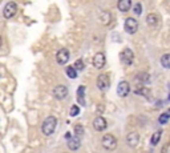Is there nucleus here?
<instances>
[{
    "instance_id": "obj_1",
    "label": "nucleus",
    "mask_w": 170,
    "mask_h": 153,
    "mask_svg": "<svg viewBox=\"0 0 170 153\" xmlns=\"http://www.w3.org/2000/svg\"><path fill=\"white\" fill-rule=\"evenodd\" d=\"M56 127H57V118H56L55 116H48V117L44 120L42 125H41V132H42V135L51 136L53 132H55Z\"/></svg>"
},
{
    "instance_id": "obj_2",
    "label": "nucleus",
    "mask_w": 170,
    "mask_h": 153,
    "mask_svg": "<svg viewBox=\"0 0 170 153\" xmlns=\"http://www.w3.org/2000/svg\"><path fill=\"white\" fill-rule=\"evenodd\" d=\"M101 145L104 146V149L106 151H114L117 148V138L113 135H105L103 138H101Z\"/></svg>"
},
{
    "instance_id": "obj_3",
    "label": "nucleus",
    "mask_w": 170,
    "mask_h": 153,
    "mask_svg": "<svg viewBox=\"0 0 170 153\" xmlns=\"http://www.w3.org/2000/svg\"><path fill=\"white\" fill-rule=\"evenodd\" d=\"M133 60H134V53L130 48H125L120 52V61L124 65H132Z\"/></svg>"
},
{
    "instance_id": "obj_4",
    "label": "nucleus",
    "mask_w": 170,
    "mask_h": 153,
    "mask_svg": "<svg viewBox=\"0 0 170 153\" xmlns=\"http://www.w3.org/2000/svg\"><path fill=\"white\" fill-rule=\"evenodd\" d=\"M124 28L129 35H134L138 29V21L134 18H128L125 23H124Z\"/></svg>"
},
{
    "instance_id": "obj_5",
    "label": "nucleus",
    "mask_w": 170,
    "mask_h": 153,
    "mask_svg": "<svg viewBox=\"0 0 170 153\" xmlns=\"http://www.w3.org/2000/svg\"><path fill=\"white\" fill-rule=\"evenodd\" d=\"M16 12H18V5H16V3L10 1L5 4L4 10H3V16H4L5 19H11L16 15Z\"/></svg>"
},
{
    "instance_id": "obj_6",
    "label": "nucleus",
    "mask_w": 170,
    "mask_h": 153,
    "mask_svg": "<svg viewBox=\"0 0 170 153\" xmlns=\"http://www.w3.org/2000/svg\"><path fill=\"white\" fill-rule=\"evenodd\" d=\"M68 93H69V90H68V88L63 85V84H59V85H56L53 88V96H55V99H57V100H64V99H67Z\"/></svg>"
},
{
    "instance_id": "obj_7",
    "label": "nucleus",
    "mask_w": 170,
    "mask_h": 153,
    "mask_svg": "<svg viewBox=\"0 0 170 153\" xmlns=\"http://www.w3.org/2000/svg\"><path fill=\"white\" fill-rule=\"evenodd\" d=\"M69 59H70V53L67 48H61V49L56 53V61H57V64H60V65L67 64L68 61H69Z\"/></svg>"
},
{
    "instance_id": "obj_8",
    "label": "nucleus",
    "mask_w": 170,
    "mask_h": 153,
    "mask_svg": "<svg viewBox=\"0 0 170 153\" xmlns=\"http://www.w3.org/2000/svg\"><path fill=\"white\" fill-rule=\"evenodd\" d=\"M97 87L100 90H108L110 88V77L106 73H103L97 77Z\"/></svg>"
},
{
    "instance_id": "obj_9",
    "label": "nucleus",
    "mask_w": 170,
    "mask_h": 153,
    "mask_svg": "<svg viewBox=\"0 0 170 153\" xmlns=\"http://www.w3.org/2000/svg\"><path fill=\"white\" fill-rule=\"evenodd\" d=\"M105 64H106L105 55H104L103 52L96 53L95 57H93V67H95L96 69H103V68L105 67Z\"/></svg>"
},
{
    "instance_id": "obj_10",
    "label": "nucleus",
    "mask_w": 170,
    "mask_h": 153,
    "mask_svg": "<svg viewBox=\"0 0 170 153\" xmlns=\"http://www.w3.org/2000/svg\"><path fill=\"white\" fill-rule=\"evenodd\" d=\"M129 92H130L129 83L125 81V80L120 81V83H118V85H117V95L120 96V97H126V96L129 95Z\"/></svg>"
},
{
    "instance_id": "obj_11",
    "label": "nucleus",
    "mask_w": 170,
    "mask_h": 153,
    "mask_svg": "<svg viewBox=\"0 0 170 153\" xmlns=\"http://www.w3.org/2000/svg\"><path fill=\"white\" fill-rule=\"evenodd\" d=\"M106 127H108L106 120L104 117H101V116H97V117L93 120V128H95V131L103 132L106 129Z\"/></svg>"
},
{
    "instance_id": "obj_12",
    "label": "nucleus",
    "mask_w": 170,
    "mask_h": 153,
    "mask_svg": "<svg viewBox=\"0 0 170 153\" xmlns=\"http://www.w3.org/2000/svg\"><path fill=\"white\" fill-rule=\"evenodd\" d=\"M126 144L130 148H136L140 144V135L137 132H130L126 136Z\"/></svg>"
},
{
    "instance_id": "obj_13",
    "label": "nucleus",
    "mask_w": 170,
    "mask_h": 153,
    "mask_svg": "<svg viewBox=\"0 0 170 153\" xmlns=\"http://www.w3.org/2000/svg\"><path fill=\"white\" fill-rule=\"evenodd\" d=\"M67 145L68 148L70 149V151H78L81 146V140L78 137H76V136H73V137H70L69 140H67Z\"/></svg>"
},
{
    "instance_id": "obj_14",
    "label": "nucleus",
    "mask_w": 170,
    "mask_h": 153,
    "mask_svg": "<svg viewBox=\"0 0 170 153\" xmlns=\"http://www.w3.org/2000/svg\"><path fill=\"white\" fill-rule=\"evenodd\" d=\"M117 7L121 12H128V11L132 8V1H130V0H120Z\"/></svg>"
},
{
    "instance_id": "obj_15",
    "label": "nucleus",
    "mask_w": 170,
    "mask_h": 153,
    "mask_svg": "<svg viewBox=\"0 0 170 153\" xmlns=\"http://www.w3.org/2000/svg\"><path fill=\"white\" fill-rule=\"evenodd\" d=\"M158 21H160V16H158L157 13H149V15L146 16V23H148V25H150V27L157 25Z\"/></svg>"
},
{
    "instance_id": "obj_16",
    "label": "nucleus",
    "mask_w": 170,
    "mask_h": 153,
    "mask_svg": "<svg viewBox=\"0 0 170 153\" xmlns=\"http://www.w3.org/2000/svg\"><path fill=\"white\" fill-rule=\"evenodd\" d=\"M84 96H85V87L84 85H80V87H78V89H77V101H78V104H80V105H85Z\"/></svg>"
},
{
    "instance_id": "obj_17",
    "label": "nucleus",
    "mask_w": 170,
    "mask_h": 153,
    "mask_svg": "<svg viewBox=\"0 0 170 153\" xmlns=\"http://www.w3.org/2000/svg\"><path fill=\"white\" fill-rule=\"evenodd\" d=\"M112 20V15H110L109 12H106V11H103V12L100 13V21L103 23L104 25H108Z\"/></svg>"
},
{
    "instance_id": "obj_18",
    "label": "nucleus",
    "mask_w": 170,
    "mask_h": 153,
    "mask_svg": "<svg viewBox=\"0 0 170 153\" xmlns=\"http://www.w3.org/2000/svg\"><path fill=\"white\" fill-rule=\"evenodd\" d=\"M161 136H162V131H157V132H154L153 133V136H152V138H150V144L152 145H157L158 143H160V138H161Z\"/></svg>"
},
{
    "instance_id": "obj_19",
    "label": "nucleus",
    "mask_w": 170,
    "mask_h": 153,
    "mask_svg": "<svg viewBox=\"0 0 170 153\" xmlns=\"http://www.w3.org/2000/svg\"><path fill=\"white\" fill-rule=\"evenodd\" d=\"M170 120V109L168 112H163L162 115L160 116V118H158V123L161 124V125H165V124H168V121Z\"/></svg>"
},
{
    "instance_id": "obj_20",
    "label": "nucleus",
    "mask_w": 170,
    "mask_h": 153,
    "mask_svg": "<svg viewBox=\"0 0 170 153\" xmlns=\"http://www.w3.org/2000/svg\"><path fill=\"white\" fill-rule=\"evenodd\" d=\"M84 133H85L84 127L81 125V124H77V125H75V136H76V137H78V138L81 140V138L84 137Z\"/></svg>"
},
{
    "instance_id": "obj_21",
    "label": "nucleus",
    "mask_w": 170,
    "mask_h": 153,
    "mask_svg": "<svg viewBox=\"0 0 170 153\" xmlns=\"http://www.w3.org/2000/svg\"><path fill=\"white\" fill-rule=\"evenodd\" d=\"M161 65L166 69H170V53H166L161 57Z\"/></svg>"
},
{
    "instance_id": "obj_22",
    "label": "nucleus",
    "mask_w": 170,
    "mask_h": 153,
    "mask_svg": "<svg viewBox=\"0 0 170 153\" xmlns=\"http://www.w3.org/2000/svg\"><path fill=\"white\" fill-rule=\"evenodd\" d=\"M136 80L142 81V83H148V81L150 80V76L148 75V73H145V72H140V73L136 75Z\"/></svg>"
},
{
    "instance_id": "obj_23",
    "label": "nucleus",
    "mask_w": 170,
    "mask_h": 153,
    "mask_svg": "<svg viewBox=\"0 0 170 153\" xmlns=\"http://www.w3.org/2000/svg\"><path fill=\"white\" fill-rule=\"evenodd\" d=\"M134 93H136V95H141V96H145V97H149L150 90L148 89V88L140 87V88H136V89H134Z\"/></svg>"
},
{
    "instance_id": "obj_24",
    "label": "nucleus",
    "mask_w": 170,
    "mask_h": 153,
    "mask_svg": "<svg viewBox=\"0 0 170 153\" xmlns=\"http://www.w3.org/2000/svg\"><path fill=\"white\" fill-rule=\"evenodd\" d=\"M65 73H67V76L69 79H76L77 77V71H76L73 67H67L65 68Z\"/></svg>"
},
{
    "instance_id": "obj_25",
    "label": "nucleus",
    "mask_w": 170,
    "mask_h": 153,
    "mask_svg": "<svg viewBox=\"0 0 170 153\" xmlns=\"http://www.w3.org/2000/svg\"><path fill=\"white\" fill-rule=\"evenodd\" d=\"M133 12L140 16L141 13H142V4H141V3H136V4L133 5Z\"/></svg>"
},
{
    "instance_id": "obj_26",
    "label": "nucleus",
    "mask_w": 170,
    "mask_h": 153,
    "mask_svg": "<svg viewBox=\"0 0 170 153\" xmlns=\"http://www.w3.org/2000/svg\"><path fill=\"white\" fill-rule=\"evenodd\" d=\"M78 113H80V107L78 105H72V108H70V110H69L70 117H76Z\"/></svg>"
},
{
    "instance_id": "obj_27",
    "label": "nucleus",
    "mask_w": 170,
    "mask_h": 153,
    "mask_svg": "<svg viewBox=\"0 0 170 153\" xmlns=\"http://www.w3.org/2000/svg\"><path fill=\"white\" fill-rule=\"evenodd\" d=\"M73 68H75L76 71H83L84 68H85V65H84V61L81 60V59H78V60L75 63V65H73Z\"/></svg>"
},
{
    "instance_id": "obj_28",
    "label": "nucleus",
    "mask_w": 170,
    "mask_h": 153,
    "mask_svg": "<svg viewBox=\"0 0 170 153\" xmlns=\"http://www.w3.org/2000/svg\"><path fill=\"white\" fill-rule=\"evenodd\" d=\"M65 137H67V140H69V138H70V137H72V136H70V133H69V132H68V133H67V135H65Z\"/></svg>"
},
{
    "instance_id": "obj_29",
    "label": "nucleus",
    "mask_w": 170,
    "mask_h": 153,
    "mask_svg": "<svg viewBox=\"0 0 170 153\" xmlns=\"http://www.w3.org/2000/svg\"><path fill=\"white\" fill-rule=\"evenodd\" d=\"M1 43L3 41H1V36H0V47H1Z\"/></svg>"
},
{
    "instance_id": "obj_30",
    "label": "nucleus",
    "mask_w": 170,
    "mask_h": 153,
    "mask_svg": "<svg viewBox=\"0 0 170 153\" xmlns=\"http://www.w3.org/2000/svg\"><path fill=\"white\" fill-rule=\"evenodd\" d=\"M169 100H170V95H169Z\"/></svg>"
}]
</instances>
